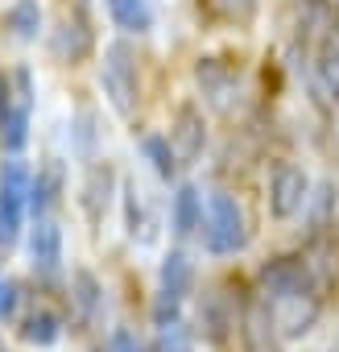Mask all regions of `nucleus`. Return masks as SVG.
<instances>
[{
	"instance_id": "f257e3e1",
	"label": "nucleus",
	"mask_w": 339,
	"mask_h": 352,
	"mask_svg": "<svg viewBox=\"0 0 339 352\" xmlns=\"http://www.w3.org/2000/svg\"><path fill=\"white\" fill-rule=\"evenodd\" d=\"M203 241L211 253H236L244 249L248 232H244V212L228 191H215L207 199V216H203Z\"/></svg>"
},
{
	"instance_id": "f03ea898",
	"label": "nucleus",
	"mask_w": 339,
	"mask_h": 352,
	"mask_svg": "<svg viewBox=\"0 0 339 352\" xmlns=\"http://www.w3.org/2000/svg\"><path fill=\"white\" fill-rule=\"evenodd\" d=\"M25 195H30V174L21 162H5L0 166V245H13L21 236V220H25Z\"/></svg>"
},
{
	"instance_id": "7ed1b4c3",
	"label": "nucleus",
	"mask_w": 339,
	"mask_h": 352,
	"mask_svg": "<svg viewBox=\"0 0 339 352\" xmlns=\"http://www.w3.org/2000/svg\"><path fill=\"white\" fill-rule=\"evenodd\" d=\"M104 91H108L116 112L128 116L137 108V63H132V50L124 42L108 46V54H104Z\"/></svg>"
},
{
	"instance_id": "20e7f679",
	"label": "nucleus",
	"mask_w": 339,
	"mask_h": 352,
	"mask_svg": "<svg viewBox=\"0 0 339 352\" xmlns=\"http://www.w3.org/2000/svg\"><path fill=\"white\" fill-rule=\"evenodd\" d=\"M261 298L265 302H277V298H290V294H310L314 290V274L302 257H277L261 270Z\"/></svg>"
},
{
	"instance_id": "39448f33",
	"label": "nucleus",
	"mask_w": 339,
	"mask_h": 352,
	"mask_svg": "<svg viewBox=\"0 0 339 352\" xmlns=\"http://www.w3.org/2000/svg\"><path fill=\"white\" fill-rule=\"evenodd\" d=\"M306 191H310L306 174H302L298 166L281 162V166L273 170V183H269V208H273V216H277V220H290V216H298V212H302V204L310 199Z\"/></svg>"
},
{
	"instance_id": "423d86ee",
	"label": "nucleus",
	"mask_w": 339,
	"mask_h": 352,
	"mask_svg": "<svg viewBox=\"0 0 339 352\" xmlns=\"http://www.w3.org/2000/svg\"><path fill=\"white\" fill-rule=\"evenodd\" d=\"M269 307H273V319H277L281 340L306 336V331L314 327L318 311H323V302H318V294H314V290H310V294H290V298H277V302H269Z\"/></svg>"
},
{
	"instance_id": "0eeeda50",
	"label": "nucleus",
	"mask_w": 339,
	"mask_h": 352,
	"mask_svg": "<svg viewBox=\"0 0 339 352\" xmlns=\"http://www.w3.org/2000/svg\"><path fill=\"white\" fill-rule=\"evenodd\" d=\"M244 344H248V352H277L281 348V331H277L273 307L265 298H253L244 307Z\"/></svg>"
},
{
	"instance_id": "6e6552de",
	"label": "nucleus",
	"mask_w": 339,
	"mask_h": 352,
	"mask_svg": "<svg viewBox=\"0 0 339 352\" xmlns=\"http://www.w3.org/2000/svg\"><path fill=\"white\" fill-rule=\"evenodd\" d=\"M203 145H207L203 116H199L191 104L178 108V120H174V129H170V149H174V157H178V162H195V157L203 153Z\"/></svg>"
},
{
	"instance_id": "1a4fd4ad",
	"label": "nucleus",
	"mask_w": 339,
	"mask_h": 352,
	"mask_svg": "<svg viewBox=\"0 0 339 352\" xmlns=\"http://www.w3.org/2000/svg\"><path fill=\"white\" fill-rule=\"evenodd\" d=\"M17 87H21L17 104H9L5 120H0V141H5V149H13V153L25 145V133H30V75L25 71L17 75Z\"/></svg>"
},
{
	"instance_id": "9d476101",
	"label": "nucleus",
	"mask_w": 339,
	"mask_h": 352,
	"mask_svg": "<svg viewBox=\"0 0 339 352\" xmlns=\"http://www.w3.org/2000/svg\"><path fill=\"white\" fill-rule=\"evenodd\" d=\"M30 257H34V270H42V274L58 270V261H62V232H58V224L38 220V228L30 236Z\"/></svg>"
},
{
	"instance_id": "9b49d317",
	"label": "nucleus",
	"mask_w": 339,
	"mask_h": 352,
	"mask_svg": "<svg viewBox=\"0 0 339 352\" xmlns=\"http://www.w3.org/2000/svg\"><path fill=\"white\" fill-rule=\"evenodd\" d=\"M50 50H54V58H62V63H79V58L91 50V30H87L83 21H62V30L54 34Z\"/></svg>"
},
{
	"instance_id": "f8f14e48",
	"label": "nucleus",
	"mask_w": 339,
	"mask_h": 352,
	"mask_svg": "<svg viewBox=\"0 0 339 352\" xmlns=\"http://www.w3.org/2000/svg\"><path fill=\"white\" fill-rule=\"evenodd\" d=\"M108 13L120 30L128 34H145L153 25V9H149V0H108Z\"/></svg>"
},
{
	"instance_id": "ddd939ff",
	"label": "nucleus",
	"mask_w": 339,
	"mask_h": 352,
	"mask_svg": "<svg viewBox=\"0 0 339 352\" xmlns=\"http://www.w3.org/2000/svg\"><path fill=\"white\" fill-rule=\"evenodd\" d=\"M199 224H203V199H199L195 187H183L174 195V232L178 236H191Z\"/></svg>"
},
{
	"instance_id": "4468645a",
	"label": "nucleus",
	"mask_w": 339,
	"mask_h": 352,
	"mask_svg": "<svg viewBox=\"0 0 339 352\" xmlns=\"http://www.w3.org/2000/svg\"><path fill=\"white\" fill-rule=\"evenodd\" d=\"M199 323H203V327H207V336L220 344V340H224V331H228V327H236V311L228 307V298H224V294H211V298L203 302V311H199Z\"/></svg>"
},
{
	"instance_id": "2eb2a0df",
	"label": "nucleus",
	"mask_w": 339,
	"mask_h": 352,
	"mask_svg": "<svg viewBox=\"0 0 339 352\" xmlns=\"http://www.w3.org/2000/svg\"><path fill=\"white\" fill-rule=\"evenodd\" d=\"M58 331H62V319L54 315V311H46V307H38L30 319H25V327H21V336L30 340V344H54L58 340Z\"/></svg>"
},
{
	"instance_id": "dca6fc26",
	"label": "nucleus",
	"mask_w": 339,
	"mask_h": 352,
	"mask_svg": "<svg viewBox=\"0 0 339 352\" xmlns=\"http://www.w3.org/2000/svg\"><path fill=\"white\" fill-rule=\"evenodd\" d=\"M9 25L17 38H38V25H42V9H38V0H17V5L9 9Z\"/></svg>"
},
{
	"instance_id": "f3484780",
	"label": "nucleus",
	"mask_w": 339,
	"mask_h": 352,
	"mask_svg": "<svg viewBox=\"0 0 339 352\" xmlns=\"http://www.w3.org/2000/svg\"><path fill=\"white\" fill-rule=\"evenodd\" d=\"M75 302H79V315L91 323V319H95V311H100V286H95V278H91L87 270H79V274H75Z\"/></svg>"
},
{
	"instance_id": "a211bd4d",
	"label": "nucleus",
	"mask_w": 339,
	"mask_h": 352,
	"mask_svg": "<svg viewBox=\"0 0 339 352\" xmlns=\"http://www.w3.org/2000/svg\"><path fill=\"white\" fill-rule=\"evenodd\" d=\"M141 149H145V157L153 162V170L161 174V179H170V174H174L178 157H174V149H170V141H161V137H145Z\"/></svg>"
},
{
	"instance_id": "6ab92c4d",
	"label": "nucleus",
	"mask_w": 339,
	"mask_h": 352,
	"mask_svg": "<svg viewBox=\"0 0 339 352\" xmlns=\"http://www.w3.org/2000/svg\"><path fill=\"white\" fill-rule=\"evenodd\" d=\"M54 191H58V166H46L38 179L30 183V204H34V212H46L50 199H54Z\"/></svg>"
},
{
	"instance_id": "aec40b11",
	"label": "nucleus",
	"mask_w": 339,
	"mask_h": 352,
	"mask_svg": "<svg viewBox=\"0 0 339 352\" xmlns=\"http://www.w3.org/2000/svg\"><path fill=\"white\" fill-rule=\"evenodd\" d=\"M153 352H191V331H187L183 323H165V327L157 331Z\"/></svg>"
},
{
	"instance_id": "412c9836",
	"label": "nucleus",
	"mask_w": 339,
	"mask_h": 352,
	"mask_svg": "<svg viewBox=\"0 0 339 352\" xmlns=\"http://www.w3.org/2000/svg\"><path fill=\"white\" fill-rule=\"evenodd\" d=\"M318 83H323V91L331 96V100H339V54L327 46L323 50V58H318Z\"/></svg>"
},
{
	"instance_id": "4be33fe9",
	"label": "nucleus",
	"mask_w": 339,
	"mask_h": 352,
	"mask_svg": "<svg viewBox=\"0 0 339 352\" xmlns=\"http://www.w3.org/2000/svg\"><path fill=\"white\" fill-rule=\"evenodd\" d=\"M211 9L224 13L228 21H248L257 13V0H211Z\"/></svg>"
},
{
	"instance_id": "5701e85b",
	"label": "nucleus",
	"mask_w": 339,
	"mask_h": 352,
	"mask_svg": "<svg viewBox=\"0 0 339 352\" xmlns=\"http://www.w3.org/2000/svg\"><path fill=\"white\" fill-rule=\"evenodd\" d=\"M17 298H21L17 282H9V278H0V319H13V311H17Z\"/></svg>"
},
{
	"instance_id": "b1692460",
	"label": "nucleus",
	"mask_w": 339,
	"mask_h": 352,
	"mask_svg": "<svg viewBox=\"0 0 339 352\" xmlns=\"http://www.w3.org/2000/svg\"><path fill=\"white\" fill-rule=\"evenodd\" d=\"M108 352H145V348H141V340H137L132 331H124V327H120V331H112Z\"/></svg>"
},
{
	"instance_id": "393cba45",
	"label": "nucleus",
	"mask_w": 339,
	"mask_h": 352,
	"mask_svg": "<svg viewBox=\"0 0 339 352\" xmlns=\"http://www.w3.org/2000/svg\"><path fill=\"white\" fill-rule=\"evenodd\" d=\"M5 112H9V79L0 75V120H5Z\"/></svg>"
},
{
	"instance_id": "a878e982",
	"label": "nucleus",
	"mask_w": 339,
	"mask_h": 352,
	"mask_svg": "<svg viewBox=\"0 0 339 352\" xmlns=\"http://www.w3.org/2000/svg\"><path fill=\"white\" fill-rule=\"evenodd\" d=\"M0 352H5V348H0Z\"/></svg>"
},
{
	"instance_id": "bb28decb",
	"label": "nucleus",
	"mask_w": 339,
	"mask_h": 352,
	"mask_svg": "<svg viewBox=\"0 0 339 352\" xmlns=\"http://www.w3.org/2000/svg\"><path fill=\"white\" fill-rule=\"evenodd\" d=\"M335 352H339V348H335Z\"/></svg>"
}]
</instances>
